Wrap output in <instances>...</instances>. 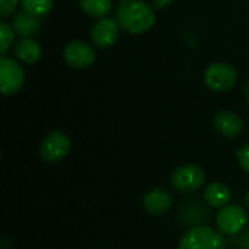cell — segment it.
<instances>
[{
  "label": "cell",
  "instance_id": "obj_1",
  "mask_svg": "<svg viewBox=\"0 0 249 249\" xmlns=\"http://www.w3.org/2000/svg\"><path fill=\"white\" fill-rule=\"evenodd\" d=\"M115 20L121 29L136 35L152 29L156 16L152 6L143 0H121L117 6Z\"/></svg>",
  "mask_w": 249,
  "mask_h": 249
},
{
  "label": "cell",
  "instance_id": "obj_2",
  "mask_svg": "<svg viewBox=\"0 0 249 249\" xmlns=\"http://www.w3.org/2000/svg\"><path fill=\"white\" fill-rule=\"evenodd\" d=\"M222 232L210 226H194L181 238L178 249H226Z\"/></svg>",
  "mask_w": 249,
  "mask_h": 249
},
{
  "label": "cell",
  "instance_id": "obj_3",
  "mask_svg": "<svg viewBox=\"0 0 249 249\" xmlns=\"http://www.w3.org/2000/svg\"><path fill=\"white\" fill-rule=\"evenodd\" d=\"M206 174L201 166L185 163L171 174V185L178 193H194L204 185Z\"/></svg>",
  "mask_w": 249,
  "mask_h": 249
},
{
  "label": "cell",
  "instance_id": "obj_4",
  "mask_svg": "<svg viewBox=\"0 0 249 249\" xmlns=\"http://www.w3.org/2000/svg\"><path fill=\"white\" fill-rule=\"evenodd\" d=\"M207 88L214 92H225L232 89L238 82V73L233 66L228 63H213L207 67L204 74Z\"/></svg>",
  "mask_w": 249,
  "mask_h": 249
},
{
  "label": "cell",
  "instance_id": "obj_5",
  "mask_svg": "<svg viewBox=\"0 0 249 249\" xmlns=\"http://www.w3.org/2000/svg\"><path fill=\"white\" fill-rule=\"evenodd\" d=\"M216 223L219 231L223 235H238L241 233L247 223H248V214L247 212L236 204H228L222 207L216 216Z\"/></svg>",
  "mask_w": 249,
  "mask_h": 249
},
{
  "label": "cell",
  "instance_id": "obj_6",
  "mask_svg": "<svg viewBox=\"0 0 249 249\" xmlns=\"http://www.w3.org/2000/svg\"><path fill=\"white\" fill-rule=\"evenodd\" d=\"M25 73L22 66L7 55L0 58V88L4 96L15 95L23 85Z\"/></svg>",
  "mask_w": 249,
  "mask_h": 249
},
{
  "label": "cell",
  "instance_id": "obj_7",
  "mask_svg": "<svg viewBox=\"0 0 249 249\" xmlns=\"http://www.w3.org/2000/svg\"><path fill=\"white\" fill-rule=\"evenodd\" d=\"M71 147L70 139L61 133V131H53L45 136V139L41 143V158L45 162L54 163L61 159H64Z\"/></svg>",
  "mask_w": 249,
  "mask_h": 249
},
{
  "label": "cell",
  "instance_id": "obj_8",
  "mask_svg": "<svg viewBox=\"0 0 249 249\" xmlns=\"http://www.w3.org/2000/svg\"><path fill=\"white\" fill-rule=\"evenodd\" d=\"M64 61L73 69H85L93 64L96 53L93 47L85 41H71L64 47Z\"/></svg>",
  "mask_w": 249,
  "mask_h": 249
},
{
  "label": "cell",
  "instance_id": "obj_9",
  "mask_svg": "<svg viewBox=\"0 0 249 249\" xmlns=\"http://www.w3.org/2000/svg\"><path fill=\"white\" fill-rule=\"evenodd\" d=\"M120 38V25L111 18H101L90 28V39L99 48L112 47Z\"/></svg>",
  "mask_w": 249,
  "mask_h": 249
},
{
  "label": "cell",
  "instance_id": "obj_10",
  "mask_svg": "<svg viewBox=\"0 0 249 249\" xmlns=\"http://www.w3.org/2000/svg\"><path fill=\"white\" fill-rule=\"evenodd\" d=\"M172 204H174L172 194L163 188H153L143 198V207L146 209L147 213L153 216H160L168 213Z\"/></svg>",
  "mask_w": 249,
  "mask_h": 249
},
{
  "label": "cell",
  "instance_id": "obj_11",
  "mask_svg": "<svg viewBox=\"0 0 249 249\" xmlns=\"http://www.w3.org/2000/svg\"><path fill=\"white\" fill-rule=\"evenodd\" d=\"M214 128L225 137L235 139L239 137L244 131V121L241 117L231 111L217 112L214 117Z\"/></svg>",
  "mask_w": 249,
  "mask_h": 249
},
{
  "label": "cell",
  "instance_id": "obj_12",
  "mask_svg": "<svg viewBox=\"0 0 249 249\" xmlns=\"http://www.w3.org/2000/svg\"><path fill=\"white\" fill-rule=\"evenodd\" d=\"M12 26L18 35H20L22 38H29L31 35L36 34L41 29V22L39 18L22 10L15 15Z\"/></svg>",
  "mask_w": 249,
  "mask_h": 249
},
{
  "label": "cell",
  "instance_id": "obj_13",
  "mask_svg": "<svg viewBox=\"0 0 249 249\" xmlns=\"http://www.w3.org/2000/svg\"><path fill=\"white\" fill-rule=\"evenodd\" d=\"M204 198L210 207L222 209L228 206L231 201V190L228 185L222 182H212L210 185H207L204 191Z\"/></svg>",
  "mask_w": 249,
  "mask_h": 249
},
{
  "label": "cell",
  "instance_id": "obj_14",
  "mask_svg": "<svg viewBox=\"0 0 249 249\" xmlns=\"http://www.w3.org/2000/svg\"><path fill=\"white\" fill-rule=\"evenodd\" d=\"M15 55L26 64H34L41 58L42 50L36 41L31 38H22L15 45Z\"/></svg>",
  "mask_w": 249,
  "mask_h": 249
},
{
  "label": "cell",
  "instance_id": "obj_15",
  "mask_svg": "<svg viewBox=\"0 0 249 249\" xmlns=\"http://www.w3.org/2000/svg\"><path fill=\"white\" fill-rule=\"evenodd\" d=\"M82 10L92 18H107L112 10V0H79Z\"/></svg>",
  "mask_w": 249,
  "mask_h": 249
},
{
  "label": "cell",
  "instance_id": "obj_16",
  "mask_svg": "<svg viewBox=\"0 0 249 249\" xmlns=\"http://www.w3.org/2000/svg\"><path fill=\"white\" fill-rule=\"evenodd\" d=\"M53 4H54L53 0H20L22 10H25L36 18L48 16L53 9Z\"/></svg>",
  "mask_w": 249,
  "mask_h": 249
},
{
  "label": "cell",
  "instance_id": "obj_17",
  "mask_svg": "<svg viewBox=\"0 0 249 249\" xmlns=\"http://www.w3.org/2000/svg\"><path fill=\"white\" fill-rule=\"evenodd\" d=\"M16 36V31L13 29V26L10 23H7L6 20H3L0 23V38H1V45H0V53L4 54L10 50L13 41Z\"/></svg>",
  "mask_w": 249,
  "mask_h": 249
},
{
  "label": "cell",
  "instance_id": "obj_18",
  "mask_svg": "<svg viewBox=\"0 0 249 249\" xmlns=\"http://www.w3.org/2000/svg\"><path fill=\"white\" fill-rule=\"evenodd\" d=\"M18 3H20V0H0V16L3 19L12 16L16 12Z\"/></svg>",
  "mask_w": 249,
  "mask_h": 249
},
{
  "label": "cell",
  "instance_id": "obj_19",
  "mask_svg": "<svg viewBox=\"0 0 249 249\" xmlns=\"http://www.w3.org/2000/svg\"><path fill=\"white\" fill-rule=\"evenodd\" d=\"M236 156H238V160H239L241 168H242L245 172H248L249 174V143L244 144L242 147L238 149Z\"/></svg>",
  "mask_w": 249,
  "mask_h": 249
},
{
  "label": "cell",
  "instance_id": "obj_20",
  "mask_svg": "<svg viewBox=\"0 0 249 249\" xmlns=\"http://www.w3.org/2000/svg\"><path fill=\"white\" fill-rule=\"evenodd\" d=\"M236 249H249V231H242L235 241Z\"/></svg>",
  "mask_w": 249,
  "mask_h": 249
},
{
  "label": "cell",
  "instance_id": "obj_21",
  "mask_svg": "<svg viewBox=\"0 0 249 249\" xmlns=\"http://www.w3.org/2000/svg\"><path fill=\"white\" fill-rule=\"evenodd\" d=\"M172 1H174V0H153L152 4H153L155 9H165V7H168Z\"/></svg>",
  "mask_w": 249,
  "mask_h": 249
},
{
  "label": "cell",
  "instance_id": "obj_22",
  "mask_svg": "<svg viewBox=\"0 0 249 249\" xmlns=\"http://www.w3.org/2000/svg\"><path fill=\"white\" fill-rule=\"evenodd\" d=\"M245 98H247V101H248L249 104V82L247 83V86H245Z\"/></svg>",
  "mask_w": 249,
  "mask_h": 249
},
{
  "label": "cell",
  "instance_id": "obj_23",
  "mask_svg": "<svg viewBox=\"0 0 249 249\" xmlns=\"http://www.w3.org/2000/svg\"><path fill=\"white\" fill-rule=\"evenodd\" d=\"M245 203H247V206L249 207V191L247 193V196H245Z\"/></svg>",
  "mask_w": 249,
  "mask_h": 249
}]
</instances>
